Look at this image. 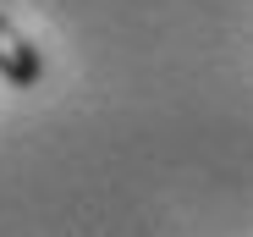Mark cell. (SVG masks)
I'll list each match as a JSON object with an SVG mask.
<instances>
[{
    "mask_svg": "<svg viewBox=\"0 0 253 237\" xmlns=\"http://www.w3.org/2000/svg\"><path fill=\"white\" fill-rule=\"evenodd\" d=\"M0 77H6L11 89H33L39 77H44V61H39V45L17 33L11 17H0Z\"/></svg>",
    "mask_w": 253,
    "mask_h": 237,
    "instance_id": "cell-1",
    "label": "cell"
}]
</instances>
